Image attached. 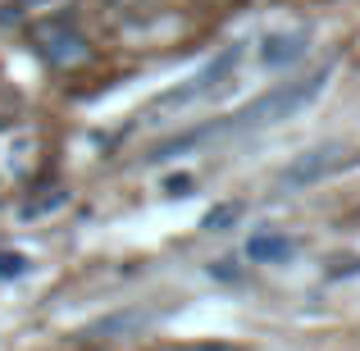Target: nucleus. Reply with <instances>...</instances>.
<instances>
[{
  "label": "nucleus",
  "instance_id": "6e6552de",
  "mask_svg": "<svg viewBox=\"0 0 360 351\" xmlns=\"http://www.w3.org/2000/svg\"><path fill=\"white\" fill-rule=\"evenodd\" d=\"M27 269H32L27 251H14V246H5V251H0V283H14V279H23Z\"/></svg>",
  "mask_w": 360,
  "mask_h": 351
},
{
  "label": "nucleus",
  "instance_id": "7ed1b4c3",
  "mask_svg": "<svg viewBox=\"0 0 360 351\" xmlns=\"http://www.w3.org/2000/svg\"><path fill=\"white\" fill-rule=\"evenodd\" d=\"M238 60H242V46H229V51L219 55V60H210L201 73H196L187 87H174V91H165V96L155 101V110H174V106H187V101H196V96H205L210 87H219L224 78H229L233 69H238Z\"/></svg>",
  "mask_w": 360,
  "mask_h": 351
},
{
  "label": "nucleus",
  "instance_id": "1a4fd4ad",
  "mask_svg": "<svg viewBox=\"0 0 360 351\" xmlns=\"http://www.w3.org/2000/svg\"><path fill=\"white\" fill-rule=\"evenodd\" d=\"M69 201V192L64 187H51V196H41V201H27L23 210H18V219H37V215H51L55 205H64Z\"/></svg>",
  "mask_w": 360,
  "mask_h": 351
},
{
  "label": "nucleus",
  "instance_id": "423d86ee",
  "mask_svg": "<svg viewBox=\"0 0 360 351\" xmlns=\"http://www.w3.org/2000/svg\"><path fill=\"white\" fill-rule=\"evenodd\" d=\"M292 251H297V242H292L288 233H255L251 242H246V260H251V264H274V260H288Z\"/></svg>",
  "mask_w": 360,
  "mask_h": 351
},
{
  "label": "nucleus",
  "instance_id": "20e7f679",
  "mask_svg": "<svg viewBox=\"0 0 360 351\" xmlns=\"http://www.w3.org/2000/svg\"><path fill=\"white\" fill-rule=\"evenodd\" d=\"M333 169H338V146H315V151L297 155L288 169H283V174H278V187L297 192V187L319 183V178H324V174H333Z\"/></svg>",
  "mask_w": 360,
  "mask_h": 351
},
{
  "label": "nucleus",
  "instance_id": "9d476101",
  "mask_svg": "<svg viewBox=\"0 0 360 351\" xmlns=\"http://www.w3.org/2000/svg\"><path fill=\"white\" fill-rule=\"evenodd\" d=\"M165 192H169V196H187V192H192V174L169 178V183H165Z\"/></svg>",
  "mask_w": 360,
  "mask_h": 351
},
{
  "label": "nucleus",
  "instance_id": "39448f33",
  "mask_svg": "<svg viewBox=\"0 0 360 351\" xmlns=\"http://www.w3.org/2000/svg\"><path fill=\"white\" fill-rule=\"evenodd\" d=\"M306 51H310V27H292V32H269L264 37L260 51H255V60H260L264 69H288V64H297Z\"/></svg>",
  "mask_w": 360,
  "mask_h": 351
},
{
  "label": "nucleus",
  "instance_id": "0eeeda50",
  "mask_svg": "<svg viewBox=\"0 0 360 351\" xmlns=\"http://www.w3.org/2000/svg\"><path fill=\"white\" fill-rule=\"evenodd\" d=\"M238 219H242V201H224V205H214V210L201 219V229H210V233H224V229H233Z\"/></svg>",
  "mask_w": 360,
  "mask_h": 351
},
{
  "label": "nucleus",
  "instance_id": "f03ea898",
  "mask_svg": "<svg viewBox=\"0 0 360 351\" xmlns=\"http://www.w3.org/2000/svg\"><path fill=\"white\" fill-rule=\"evenodd\" d=\"M32 42L37 51L46 55V60L55 64V69H69V64H82L87 60V37L78 32V27L69 23V18H55V23H37L32 27Z\"/></svg>",
  "mask_w": 360,
  "mask_h": 351
},
{
  "label": "nucleus",
  "instance_id": "9b49d317",
  "mask_svg": "<svg viewBox=\"0 0 360 351\" xmlns=\"http://www.w3.org/2000/svg\"><path fill=\"white\" fill-rule=\"evenodd\" d=\"M210 274H214V279H238V269H233V260H219V264H210Z\"/></svg>",
  "mask_w": 360,
  "mask_h": 351
},
{
  "label": "nucleus",
  "instance_id": "f257e3e1",
  "mask_svg": "<svg viewBox=\"0 0 360 351\" xmlns=\"http://www.w3.org/2000/svg\"><path fill=\"white\" fill-rule=\"evenodd\" d=\"M328 78H333V69L324 64V69L306 73V78H297V82H283V87L264 91L260 101H251L246 110H238L229 123H214V132H246V128H269V123L292 119L297 110H306L310 101H315L319 91L328 87Z\"/></svg>",
  "mask_w": 360,
  "mask_h": 351
}]
</instances>
